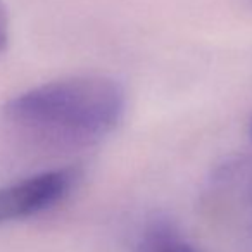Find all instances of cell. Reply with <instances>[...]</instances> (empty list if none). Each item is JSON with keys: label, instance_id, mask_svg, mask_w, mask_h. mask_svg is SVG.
Wrapping results in <instances>:
<instances>
[{"label": "cell", "instance_id": "cell-1", "mask_svg": "<svg viewBox=\"0 0 252 252\" xmlns=\"http://www.w3.org/2000/svg\"><path fill=\"white\" fill-rule=\"evenodd\" d=\"M126 95L107 76L49 81L9 98L2 112L19 130L61 145H92L111 135L125 116Z\"/></svg>", "mask_w": 252, "mask_h": 252}, {"label": "cell", "instance_id": "cell-2", "mask_svg": "<svg viewBox=\"0 0 252 252\" xmlns=\"http://www.w3.org/2000/svg\"><path fill=\"white\" fill-rule=\"evenodd\" d=\"M76 169L57 168L0 187V224L32 218L64 199L76 182Z\"/></svg>", "mask_w": 252, "mask_h": 252}, {"label": "cell", "instance_id": "cell-3", "mask_svg": "<svg viewBox=\"0 0 252 252\" xmlns=\"http://www.w3.org/2000/svg\"><path fill=\"white\" fill-rule=\"evenodd\" d=\"M9 36H11V19H9L7 7L0 0V54L4 52L5 47H7Z\"/></svg>", "mask_w": 252, "mask_h": 252}, {"label": "cell", "instance_id": "cell-4", "mask_svg": "<svg viewBox=\"0 0 252 252\" xmlns=\"http://www.w3.org/2000/svg\"><path fill=\"white\" fill-rule=\"evenodd\" d=\"M151 252H195L192 247H189L183 242H171V240H164L159 242L156 247H152Z\"/></svg>", "mask_w": 252, "mask_h": 252}]
</instances>
